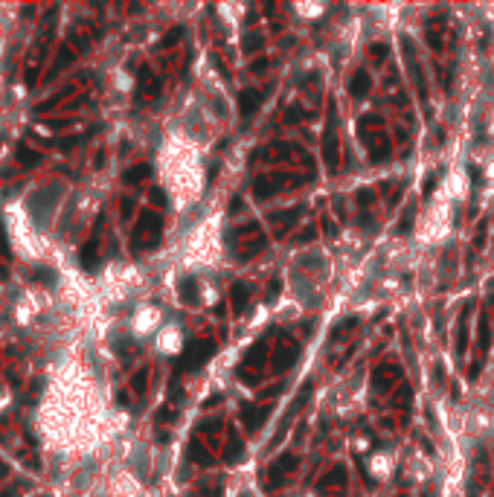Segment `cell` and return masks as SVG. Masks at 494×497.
Here are the masks:
<instances>
[{
    "label": "cell",
    "instance_id": "obj_1",
    "mask_svg": "<svg viewBox=\"0 0 494 497\" xmlns=\"http://www.w3.org/2000/svg\"><path fill=\"white\" fill-rule=\"evenodd\" d=\"M262 102V93L256 91H244V93H238V105H241V116H250L256 108H259Z\"/></svg>",
    "mask_w": 494,
    "mask_h": 497
},
{
    "label": "cell",
    "instance_id": "obj_2",
    "mask_svg": "<svg viewBox=\"0 0 494 497\" xmlns=\"http://www.w3.org/2000/svg\"><path fill=\"white\" fill-rule=\"evenodd\" d=\"M247 297H250V288H247L244 282H235V285H233V305H235V311H244V308H247Z\"/></svg>",
    "mask_w": 494,
    "mask_h": 497
},
{
    "label": "cell",
    "instance_id": "obj_3",
    "mask_svg": "<svg viewBox=\"0 0 494 497\" xmlns=\"http://www.w3.org/2000/svg\"><path fill=\"white\" fill-rule=\"evenodd\" d=\"M326 160L331 163V169L337 166V140H334V131H326Z\"/></svg>",
    "mask_w": 494,
    "mask_h": 497
},
{
    "label": "cell",
    "instance_id": "obj_4",
    "mask_svg": "<svg viewBox=\"0 0 494 497\" xmlns=\"http://www.w3.org/2000/svg\"><path fill=\"white\" fill-rule=\"evenodd\" d=\"M349 91H352L355 96H364V93L369 91V76H366V73H355V79L349 81Z\"/></svg>",
    "mask_w": 494,
    "mask_h": 497
},
{
    "label": "cell",
    "instance_id": "obj_5",
    "mask_svg": "<svg viewBox=\"0 0 494 497\" xmlns=\"http://www.w3.org/2000/svg\"><path fill=\"white\" fill-rule=\"evenodd\" d=\"M180 300H183V302H195V300H198L195 279H189V282H180Z\"/></svg>",
    "mask_w": 494,
    "mask_h": 497
},
{
    "label": "cell",
    "instance_id": "obj_6",
    "mask_svg": "<svg viewBox=\"0 0 494 497\" xmlns=\"http://www.w3.org/2000/svg\"><path fill=\"white\" fill-rule=\"evenodd\" d=\"M294 463V457H279L276 463H273V468H271V474L273 477H279V471H288V465Z\"/></svg>",
    "mask_w": 494,
    "mask_h": 497
},
{
    "label": "cell",
    "instance_id": "obj_7",
    "mask_svg": "<svg viewBox=\"0 0 494 497\" xmlns=\"http://www.w3.org/2000/svg\"><path fill=\"white\" fill-rule=\"evenodd\" d=\"M413 215H416V212H413V207H410L407 212H404V218H401V224H399V233H407V230H410V224H413Z\"/></svg>",
    "mask_w": 494,
    "mask_h": 497
},
{
    "label": "cell",
    "instance_id": "obj_8",
    "mask_svg": "<svg viewBox=\"0 0 494 497\" xmlns=\"http://www.w3.org/2000/svg\"><path fill=\"white\" fill-rule=\"evenodd\" d=\"M256 44H259V35H247L244 38V50H256Z\"/></svg>",
    "mask_w": 494,
    "mask_h": 497
},
{
    "label": "cell",
    "instance_id": "obj_9",
    "mask_svg": "<svg viewBox=\"0 0 494 497\" xmlns=\"http://www.w3.org/2000/svg\"><path fill=\"white\" fill-rule=\"evenodd\" d=\"M372 56L384 58V56H387V44H375V47H372Z\"/></svg>",
    "mask_w": 494,
    "mask_h": 497
},
{
    "label": "cell",
    "instance_id": "obj_10",
    "mask_svg": "<svg viewBox=\"0 0 494 497\" xmlns=\"http://www.w3.org/2000/svg\"><path fill=\"white\" fill-rule=\"evenodd\" d=\"M433 186H436V174H430V177H427V184H424V192L430 195V192H433Z\"/></svg>",
    "mask_w": 494,
    "mask_h": 497
},
{
    "label": "cell",
    "instance_id": "obj_11",
    "mask_svg": "<svg viewBox=\"0 0 494 497\" xmlns=\"http://www.w3.org/2000/svg\"><path fill=\"white\" fill-rule=\"evenodd\" d=\"M358 201H361V204H369V201H372V192H361V195H358Z\"/></svg>",
    "mask_w": 494,
    "mask_h": 497
}]
</instances>
